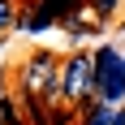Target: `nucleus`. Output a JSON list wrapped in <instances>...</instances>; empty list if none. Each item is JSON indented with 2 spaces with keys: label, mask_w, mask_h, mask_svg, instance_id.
I'll return each mask as SVG.
<instances>
[{
  "label": "nucleus",
  "mask_w": 125,
  "mask_h": 125,
  "mask_svg": "<svg viewBox=\"0 0 125 125\" xmlns=\"http://www.w3.org/2000/svg\"><path fill=\"white\" fill-rule=\"evenodd\" d=\"M95 95H99V104H121L125 99V56L112 43L95 48Z\"/></svg>",
  "instance_id": "obj_2"
},
{
  "label": "nucleus",
  "mask_w": 125,
  "mask_h": 125,
  "mask_svg": "<svg viewBox=\"0 0 125 125\" xmlns=\"http://www.w3.org/2000/svg\"><path fill=\"white\" fill-rule=\"evenodd\" d=\"M22 17V0H0V30H17Z\"/></svg>",
  "instance_id": "obj_6"
},
{
  "label": "nucleus",
  "mask_w": 125,
  "mask_h": 125,
  "mask_svg": "<svg viewBox=\"0 0 125 125\" xmlns=\"http://www.w3.org/2000/svg\"><path fill=\"white\" fill-rule=\"evenodd\" d=\"M22 112H26L30 125H52V104L48 99H26L22 95Z\"/></svg>",
  "instance_id": "obj_4"
},
{
  "label": "nucleus",
  "mask_w": 125,
  "mask_h": 125,
  "mask_svg": "<svg viewBox=\"0 0 125 125\" xmlns=\"http://www.w3.org/2000/svg\"><path fill=\"white\" fill-rule=\"evenodd\" d=\"M116 112L121 108H112V104H91L82 112V125H116Z\"/></svg>",
  "instance_id": "obj_5"
},
{
  "label": "nucleus",
  "mask_w": 125,
  "mask_h": 125,
  "mask_svg": "<svg viewBox=\"0 0 125 125\" xmlns=\"http://www.w3.org/2000/svg\"><path fill=\"white\" fill-rule=\"evenodd\" d=\"M116 4H121V0H91V13H95V17H112Z\"/></svg>",
  "instance_id": "obj_7"
},
{
  "label": "nucleus",
  "mask_w": 125,
  "mask_h": 125,
  "mask_svg": "<svg viewBox=\"0 0 125 125\" xmlns=\"http://www.w3.org/2000/svg\"><path fill=\"white\" fill-rule=\"evenodd\" d=\"M43 9L52 13V17H56V22H69V17H78V13L82 9H91V0H43Z\"/></svg>",
  "instance_id": "obj_3"
},
{
  "label": "nucleus",
  "mask_w": 125,
  "mask_h": 125,
  "mask_svg": "<svg viewBox=\"0 0 125 125\" xmlns=\"http://www.w3.org/2000/svg\"><path fill=\"white\" fill-rule=\"evenodd\" d=\"M61 65L52 52H30L22 65H17V91L26 99H56V86H61Z\"/></svg>",
  "instance_id": "obj_1"
},
{
  "label": "nucleus",
  "mask_w": 125,
  "mask_h": 125,
  "mask_svg": "<svg viewBox=\"0 0 125 125\" xmlns=\"http://www.w3.org/2000/svg\"><path fill=\"white\" fill-rule=\"evenodd\" d=\"M0 125H4V116H0Z\"/></svg>",
  "instance_id": "obj_9"
},
{
  "label": "nucleus",
  "mask_w": 125,
  "mask_h": 125,
  "mask_svg": "<svg viewBox=\"0 0 125 125\" xmlns=\"http://www.w3.org/2000/svg\"><path fill=\"white\" fill-rule=\"evenodd\" d=\"M0 95H4V73H0Z\"/></svg>",
  "instance_id": "obj_8"
}]
</instances>
